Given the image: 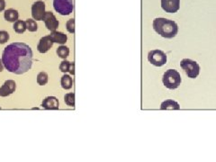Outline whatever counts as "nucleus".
I'll return each mask as SVG.
<instances>
[{
    "label": "nucleus",
    "mask_w": 216,
    "mask_h": 162,
    "mask_svg": "<svg viewBox=\"0 0 216 162\" xmlns=\"http://www.w3.org/2000/svg\"><path fill=\"white\" fill-rule=\"evenodd\" d=\"M5 7V0H0V12L4 11Z\"/></svg>",
    "instance_id": "26"
},
{
    "label": "nucleus",
    "mask_w": 216,
    "mask_h": 162,
    "mask_svg": "<svg viewBox=\"0 0 216 162\" xmlns=\"http://www.w3.org/2000/svg\"><path fill=\"white\" fill-rule=\"evenodd\" d=\"M69 72H70V74H71L72 76L75 75V63H74V62H70Z\"/></svg>",
    "instance_id": "25"
},
{
    "label": "nucleus",
    "mask_w": 216,
    "mask_h": 162,
    "mask_svg": "<svg viewBox=\"0 0 216 162\" xmlns=\"http://www.w3.org/2000/svg\"><path fill=\"white\" fill-rule=\"evenodd\" d=\"M160 109L161 110H179L180 106L178 105L177 102L171 100V99H168L161 103Z\"/></svg>",
    "instance_id": "14"
},
{
    "label": "nucleus",
    "mask_w": 216,
    "mask_h": 162,
    "mask_svg": "<svg viewBox=\"0 0 216 162\" xmlns=\"http://www.w3.org/2000/svg\"><path fill=\"white\" fill-rule=\"evenodd\" d=\"M53 7L61 16H69L73 11V0H53Z\"/></svg>",
    "instance_id": "5"
},
{
    "label": "nucleus",
    "mask_w": 216,
    "mask_h": 162,
    "mask_svg": "<svg viewBox=\"0 0 216 162\" xmlns=\"http://www.w3.org/2000/svg\"><path fill=\"white\" fill-rule=\"evenodd\" d=\"M161 7L166 13H176L180 7V0H161Z\"/></svg>",
    "instance_id": "8"
},
{
    "label": "nucleus",
    "mask_w": 216,
    "mask_h": 162,
    "mask_svg": "<svg viewBox=\"0 0 216 162\" xmlns=\"http://www.w3.org/2000/svg\"><path fill=\"white\" fill-rule=\"evenodd\" d=\"M9 40V34L5 31H0V44H4Z\"/></svg>",
    "instance_id": "24"
},
{
    "label": "nucleus",
    "mask_w": 216,
    "mask_h": 162,
    "mask_svg": "<svg viewBox=\"0 0 216 162\" xmlns=\"http://www.w3.org/2000/svg\"><path fill=\"white\" fill-rule=\"evenodd\" d=\"M16 82L14 80H6L4 85L0 87V97H5L16 91Z\"/></svg>",
    "instance_id": "10"
},
{
    "label": "nucleus",
    "mask_w": 216,
    "mask_h": 162,
    "mask_svg": "<svg viewBox=\"0 0 216 162\" xmlns=\"http://www.w3.org/2000/svg\"><path fill=\"white\" fill-rule=\"evenodd\" d=\"M181 76L179 72L175 69H168L164 73L162 82L168 89H176L181 84Z\"/></svg>",
    "instance_id": "3"
},
{
    "label": "nucleus",
    "mask_w": 216,
    "mask_h": 162,
    "mask_svg": "<svg viewBox=\"0 0 216 162\" xmlns=\"http://www.w3.org/2000/svg\"><path fill=\"white\" fill-rule=\"evenodd\" d=\"M66 28L69 33H75V19H70L66 24Z\"/></svg>",
    "instance_id": "22"
},
{
    "label": "nucleus",
    "mask_w": 216,
    "mask_h": 162,
    "mask_svg": "<svg viewBox=\"0 0 216 162\" xmlns=\"http://www.w3.org/2000/svg\"><path fill=\"white\" fill-rule=\"evenodd\" d=\"M43 21H44V23H45L47 29L50 32L56 31L57 28L59 27V21L57 20L53 13L50 11H48L45 13L44 17H43Z\"/></svg>",
    "instance_id": "9"
},
{
    "label": "nucleus",
    "mask_w": 216,
    "mask_h": 162,
    "mask_svg": "<svg viewBox=\"0 0 216 162\" xmlns=\"http://www.w3.org/2000/svg\"><path fill=\"white\" fill-rule=\"evenodd\" d=\"M13 28H14V32L17 33H24L27 30L26 24L23 20H17V21L14 22Z\"/></svg>",
    "instance_id": "16"
},
{
    "label": "nucleus",
    "mask_w": 216,
    "mask_h": 162,
    "mask_svg": "<svg viewBox=\"0 0 216 162\" xmlns=\"http://www.w3.org/2000/svg\"><path fill=\"white\" fill-rule=\"evenodd\" d=\"M61 84L62 88H64V89H66V90H69V89H70V88L72 87V86H73V79H72V78L70 75L65 74L61 78Z\"/></svg>",
    "instance_id": "17"
},
{
    "label": "nucleus",
    "mask_w": 216,
    "mask_h": 162,
    "mask_svg": "<svg viewBox=\"0 0 216 162\" xmlns=\"http://www.w3.org/2000/svg\"><path fill=\"white\" fill-rule=\"evenodd\" d=\"M70 62L68 61H63L61 65H59V70H61V72L63 73H66V72H69V69H70Z\"/></svg>",
    "instance_id": "23"
},
{
    "label": "nucleus",
    "mask_w": 216,
    "mask_h": 162,
    "mask_svg": "<svg viewBox=\"0 0 216 162\" xmlns=\"http://www.w3.org/2000/svg\"><path fill=\"white\" fill-rule=\"evenodd\" d=\"M49 36L53 41V42H57L59 44H61V45L65 44L67 42V40H68V37H67V35L65 33L61 32H58L57 30L51 32Z\"/></svg>",
    "instance_id": "13"
},
{
    "label": "nucleus",
    "mask_w": 216,
    "mask_h": 162,
    "mask_svg": "<svg viewBox=\"0 0 216 162\" xmlns=\"http://www.w3.org/2000/svg\"><path fill=\"white\" fill-rule=\"evenodd\" d=\"M148 61L156 67H162L167 63V55L160 50H153L148 53Z\"/></svg>",
    "instance_id": "6"
},
{
    "label": "nucleus",
    "mask_w": 216,
    "mask_h": 162,
    "mask_svg": "<svg viewBox=\"0 0 216 162\" xmlns=\"http://www.w3.org/2000/svg\"><path fill=\"white\" fill-rule=\"evenodd\" d=\"M64 101L69 106H75V94L74 93H68L65 95Z\"/></svg>",
    "instance_id": "19"
},
{
    "label": "nucleus",
    "mask_w": 216,
    "mask_h": 162,
    "mask_svg": "<svg viewBox=\"0 0 216 162\" xmlns=\"http://www.w3.org/2000/svg\"><path fill=\"white\" fill-rule=\"evenodd\" d=\"M4 69V64L2 62V60H0V72H2Z\"/></svg>",
    "instance_id": "27"
},
{
    "label": "nucleus",
    "mask_w": 216,
    "mask_h": 162,
    "mask_svg": "<svg viewBox=\"0 0 216 162\" xmlns=\"http://www.w3.org/2000/svg\"><path fill=\"white\" fill-rule=\"evenodd\" d=\"M153 29L158 34L167 39L174 38L178 32V26L176 22L163 17L154 19Z\"/></svg>",
    "instance_id": "2"
},
{
    "label": "nucleus",
    "mask_w": 216,
    "mask_h": 162,
    "mask_svg": "<svg viewBox=\"0 0 216 162\" xmlns=\"http://www.w3.org/2000/svg\"><path fill=\"white\" fill-rule=\"evenodd\" d=\"M53 41L50 39L49 35L44 36V37L41 38L38 45H37V50H38L40 53H46L53 46Z\"/></svg>",
    "instance_id": "11"
},
{
    "label": "nucleus",
    "mask_w": 216,
    "mask_h": 162,
    "mask_svg": "<svg viewBox=\"0 0 216 162\" xmlns=\"http://www.w3.org/2000/svg\"><path fill=\"white\" fill-rule=\"evenodd\" d=\"M45 4L43 1H36L32 5V16L36 21L43 20L44 14H45Z\"/></svg>",
    "instance_id": "7"
},
{
    "label": "nucleus",
    "mask_w": 216,
    "mask_h": 162,
    "mask_svg": "<svg viewBox=\"0 0 216 162\" xmlns=\"http://www.w3.org/2000/svg\"><path fill=\"white\" fill-rule=\"evenodd\" d=\"M25 24L27 30L30 32H36L37 29H38V26H37V24L34 19H27L25 21Z\"/></svg>",
    "instance_id": "21"
},
{
    "label": "nucleus",
    "mask_w": 216,
    "mask_h": 162,
    "mask_svg": "<svg viewBox=\"0 0 216 162\" xmlns=\"http://www.w3.org/2000/svg\"><path fill=\"white\" fill-rule=\"evenodd\" d=\"M48 74L46 72H40L37 76V83L40 86H44L48 83Z\"/></svg>",
    "instance_id": "20"
},
{
    "label": "nucleus",
    "mask_w": 216,
    "mask_h": 162,
    "mask_svg": "<svg viewBox=\"0 0 216 162\" xmlns=\"http://www.w3.org/2000/svg\"><path fill=\"white\" fill-rule=\"evenodd\" d=\"M4 17L6 21L11 22V23H14V22L18 20V17H19L18 11L16 9H13V8L7 9L5 11Z\"/></svg>",
    "instance_id": "15"
},
{
    "label": "nucleus",
    "mask_w": 216,
    "mask_h": 162,
    "mask_svg": "<svg viewBox=\"0 0 216 162\" xmlns=\"http://www.w3.org/2000/svg\"><path fill=\"white\" fill-rule=\"evenodd\" d=\"M57 54L59 58L65 60V59L68 58V56L70 55V49L65 45H61L57 50Z\"/></svg>",
    "instance_id": "18"
},
{
    "label": "nucleus",
    "mask_w": 216,
    "mask_h": 162,
    "mask_svg": "<svg viewBox=\"0 0 216 162\" xmlns=\"http://www.w3.org/2000/svg\"><path fill=\"white\" fill-rule=\"evenodd\" d=\"M42 106L46 110H58L59 100L55 97H47L45 99H43Z\"/></svg>",
    "instance_id": "12"
},
{
    "label": "nucleus",
    "mask_w": 216,
    "mask_h": 162,
    "mask_svg": "<svg viewBox=\"0 0 216 162\" xmlns=\"http://www.w3.org/2000/svg\"><path fill=\"white\" fill-rule=\"evenodd\" d=\"M33 50L25 42H13L7 45L2 53L4 67L16 75L25 74L33 65Z\"/></svg>",
    "instance_id": "1"
},
{
    "label": "nucleus",
    "mask_w": 216,
    "mask_h": 162,
    "mask_svg": "<svg viewBox=\"0 0 216 162\" xmlns=\"http://www.w3.org/2000/svg\"><path fill=\"white\" fill-rule=\"evenodd\" d=\"M180 66L190 78H196L199 75L200 66L195 61L190 60V59H183L180 62Z\"/></svg>",
    "instance_id": "4"
}]
</instances>
